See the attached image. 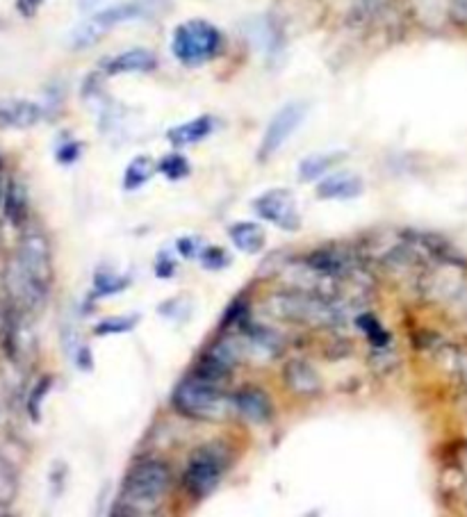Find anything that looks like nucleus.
Returning <instances> with one entry per match:
<instances>
[{
    "label": "nucleus",
    "instance_id": "nucleus-1",
    "mask_svg": "<svg viewBox=\"0 0 467 517\" xmlns=\"http://www.w3.org/2000/svg\"><path fill=\"white\" fill-rule=\"evenodd\" d=\"M53 285V254L46 235L30 230L21 238L16 258L7 269V289L21 308H39Z\"/></svg>",
    "mask_w": 467,
    "mask_h": 517
},
{
    "label": "nucleus",
    "instance_id": "nucleus-2",
    "mask_svg": "<svg viewBox=\"0 0 467 517\" xmlns=\"http://www.w3.org/2000/svg\"><path fill=\"white\" fill-rule=\"evenodd\" d=\"M171 488V470L167 463L146 458L128 470L123 477L121 497L114 504V515H146L158 506Z\"/></svg>",
    "mask_w": 467,
    "mask_h": 517
},
{
    "label": "nucleus",
    "instance_id": "nucleus-3",
    "mask_svg": "<svg viewBox=\"0 0 467 517\" xmlns=\"http://www.w3.org/2000/svg\"><path fill=\"white\" fill-rule=\"evenodd\" d=\"M171 401L180 415L196 421H224L235 413L233 396L196 376L180 380Z\"/></svg>",
    "mask_w": 467,
    "mask_h": 517
},
{
    "label": "nucleus",
    "instance_id": "nucleus-4",
    "mask_svg": "<svg viewBox=\"0 0 467 517\" xmlns=\"http://www.w3.org/2000/svg\"><path fill=\"white\" fill-rule=\"evenodd\" d=\"M224 51V35L205 19H189L176 26L171 37V53L180 64L204 66Z\"/></svg>",
    "mask_w": 467,
    "mask_h": 517
},
{
    "label": "nucleus",
    "instance_id": "nucleus-5",
    "mask_svg": "<svg viewBox=\"0 0 467 517\" xmlns=\"http://www.w3.org/2000/svg\"><path fill=\"white\" fill-rule=\"evenodd\" d=\"M230 467V449L221 442H210V445L201 446L192 454L189 463L183 471V488L189 497L201 502V499L210 497L221 479L226 477V471Z\"/></svg>",
    "mask_w": 467,
    "mask_h": 517
},
{
    "label": "nucleus",
    "instance_id": "nucleus-6",
    "mask_svg": "<svg viewBox=\"0 0 467 517\" xmlns=\"http://www.w3.org/2000/svg\"><path fill=\"white\" fill-rule=\"evenodd\" d=\"M305 114H308V105L301 101L285 103L274 117L270 119L267 128L263 132V139H260L258 146V163H267L280 148L285 146V142L299 130V126L304 123Z\"/></svg>",
    "mask_w": 467,
    "mask_h": 517
},
{
    "label": "nucleus",
    "instance_id": "nucleus-7",
    "mask_svg": "<svg viewBox=\"0 0 467 517\" xmlns=\"http://www.w3.org/2000/svg\"><path fill=\"white\" fill-rule=\"evenodd\" d=\"M274 310L283 320L299 321L305 326H336L338 310L324 299L308 295H280L274 299Z\"/></svg>",
    "mask_w": 467,
    "mask_h": 517
},
{
    "label": "nucleus",
    "instance_id": "nucleus-8",
    "mask_svg": "<svg viewBox=\"0 0 467 517\" xmlns=\"http://www.w3.org/2000/svg\"><path fill=\"white\" fill-rule=\"evenodd\" d=\"M254 213L285 233H296L301 229L299 205L290 189L274 188L263 192L254 201Z\"/></svg>",
    "mask_w": 467,
    "mask_h": 517
},
{
    "label": "nucleus",
    "instance_id": "nucleus-9",
    "mask_svg": "<svg viewBox=\"0 0 467 517\" xmlns=\"http://www.w3.org/2000/svg\"><path fill=\"white\" fill-rule=\"evenodd\" d=\"M233 406L239 417H244L251 424H267L274 417V404L270 395L260 388L246 386L233 395Z\"/></svg>",
    "mask_w": 467,
    "mask_h": 517
},
{
    "label": "nucleus",
    "instance_id": "nucleus-10",
    "mask_svg": "<svg viewBox=\"0 0 467 517\" xmlns=\"http://www.w3.org/2000/svg\"><path fill=\"white\" fill-rule=\"evenodd\" d=\"M44 119V107L26 98L0 101V130H28Z\"/></svg>",
    "mask_w": 467,
    "mask_h": 517
},
{
    "label": "nucleus",
    "instance_id": "nucleus-11",
    "mask_svg": "<svg viewBox=\"0 0 467 517\" xmlns=\"http://www.w3.org/2000/svg\"><path fill=\"white\" fill-rule=\"evenodd\" d=\"M158 69V55L148 48H130L103 62L105 76H126V73H151Z\"/></svg>",
    "mask_w": 467,
    "mask_h": 517
},
{
    "label": "nucleus",
    "instance_id": "nucleus-12",
    "mask_svg": "<svg viewBox=\"0 0 467 517\" xmlns=\"http://www.w3.org/2000/svg\"><path fill=\"white\" fill-rule=\"evenodd\" d=\"M363 192H365L363 178L351 171L330 173L317 183V196L321 201H354L363 196Z\"/></svg>",
    "mask_w": 467,
    "mask_h": 517
},
{
    "label": "nucleus",
    "instance_id": "nucleus-13",
    "mask_svg": "<svg viewBox=\"0 0 467 517\" xmlns=\"http://www.w3.org/2000/svg\"><path fill=\"white\" fill-rule=\"evenodd\" d=\"M305 267L315 274L329 276V279H338V276H345L351 271V260L349 254L340 249H330V246H321V249H313L305 255Z\"/></svg>",
    "mask_w": 467,
    "mask_h": 517
},
{
    "label": "nucleus",
    "instance_id": "nucleus-14",
    "mask_svg": "<svg viewBox=\"0 0 467 517\" xmlns=\"http://www.w3.org/2000/svg\"><path fill=\"white\" fill-rule=\"evenodd\" d=\"M214 128H217L214 117H210V114H201V117L189 119V121L178 123V126L169 128L167 139H169V144L176 148L192 146V144H198V142H204V139H208L214 132Z\"/></svg>",
    "mask_w": 467,
    "mask_h": 517
},
{
    "label": "nucleus",
    "instance_id": "nucleus-15",
    "mask_svg": "<svg viewBox=\"0 0 467 517\" xmlns=\"http://www.w3.org/2000/svg\"><path fill=\"white\" fill-rule=\"evenodd\" d=\"M283 376H285V386L301 396H313L321 390L320 374L315 371V367L308 365L305 361L288 363V365H285Z\"/></svg>",
    "mask_w": 467,
    "mask_h": 517
},
{
    "label": "nucleus",
    "instance_id": "nucleus-16",
    "mask_svg": "<svg viewBox=\"0 0 467 517\" xmlns=\"http://www.w3.org/2000/svg\"><path fill=\"white\" fill-rule=\"evenodd\" d=\"M229 238L242 254H263L267 246V233L258 221H235L229 226Z\"/></svg>",
    "mask_w": 467,
    "mask_h": 517
},
{
    "label": "nucleus",
    "instance_id": "nucleus-17",
    "mask_svg": "<svg viewBox=\"0 0 467 517\" xmlns=\"http://www.w3.org/2000/svg\"><path fill=\"white\" fill-rule=\"evenodd\" d=\"M144 16H148V7L144 5V3H138V0H130V3H119V5L96 12V14H94V21L110 32L113 28L121 26V23L142 21Z\"/></svg>",
    "mask_w": 467,
    "mask_h": 517
},
{
    "label": "nucleus",
    "instance_id": "nucleus-18",
    "mask_svg": "<svg viewBox=\"0 0 467 517\" xmlns=\"http://www.w3.org/2000/svg\"><path fill=\"white\" fill-rule=\"evenodd\" d=\"M346 157L345 151H329V153H313V155L304 157L299 163V180L308 183V180H317L324 178L333 167L342 163Z\"/></svg>",
    "mask_w": 467,
    "mask_h": 517
},
{
    "label": "nucleus",
    "instance_id": "nucleus-19",
    "mask_svg": "<svg viewBox=\"0 0 467 517\" xmlns=\"http://www.w3.org/2000/svg\"><path fill=\"white\" fill-rule=\"evenodd\" d=\"M155 171H158V163L151 155H135L128 163L126 171H123L121 188L126 192H138L139 188H144L151 180Z\"/></svg>",
    "mask_w": 467,
    "mask_h": 517
},
{
    "label": "nucleus",
    "instance_id": "nucleus-20",
    "mask_svg": "<svg viewBox=\"0 0 467 517\" xmlns=\"http://www.w3.org/2000/svg\"><path fill=\"white\" fill-rule=\"evenodd\" d=\"M355 326H358V330L365 335L367 342H370L374 349H388V346H390V342H392L390 330H388L386 326L379 321V317H376V314H371V313L358 314Z\"/></svg>",
    "mask_w": 467,
    "mask_h": 517
},
{
    "label": "nucleus",
    "instance_id": "nucleus-21",
    "mask_svg": "<svg viewBox=\"0 0 467 517\" xmlns=\"http://www.w3.org/2000/svg\"><path fill=\"white\" fill-rule=\"evenodd\" d=\"M130 288V279L121 274H114L110 269H98L94 274L92 299H103V296H114L123 289Z\"/></svg>",
    "mask_w": 467,
    "mask_h": 517
},
{
    "label": "nucleus",
    "instance_id": "nucleus-22",
    "mask_svg": "<svg viewBox=\"0 0 467 517\" xmlns=\"http://www.w3.org/2000/svg\"><path fill=\"white\" fill-rule=\"evenodd\" d=\"M392 0H351V12L349 19L358 26H365V23H374V21L381 19L388 10H390Z\"/></svg>",
    "mask_w": 467,
    "mask_h": 517
},
{
    "label": "nucleus",
    "instance_id": "nucleus-23",
    "mask_svg": "<svg viewBox=\"0 0 467 517\" xmlns=\"http://www.w3.org/2000/svg\"><path fill=\"white\" fill-rule=\"evenodd\" d=\"M3 205H5V217L10 219L14 226H21L28 217V194L26 189L21 188L19 183H10V188L5 189V198H3Z\"/></svg>",
    "mask_w": 467,
    "mask_h": 517
},
{
    "label": "nucleus",
    "instance_id": "nucleus-24",
    "mask_svg": "<svg viewBox=\"0 0 467 517\" xmlns=\"http://www.w3.org/2000/svg\"><path fill=\"white\" fill-rule=\"evenodd\" d=\"M107 35V30L103 26H98L96 21L87 19L82 21L80 26L76 28V30L71 32V48H76V51H85V48H92L96 46L98 41L103 39V37Z\"/></svg>",
    "mask_w": 467,
    "mask_h": 517
},
{
    "label": "nucleus",
    "instance_id": "nucleus-25",
    "mask_svg": "<svg viewBox=\"0 0 467 517\" xmlns=\"http://www.w3.org/2000/svg\"><path fill=\"white\" fill-rule=\"evenodd\" d=\"M158 171L171 183H178V180H185L192 173V167H189V160L183 153H167L158 160Z\"/></svg>",
    "mask_w": 467,
    "mask_h": 517
},
{
    "label": "nucleus",
    "instance_id": "nucleus-26",
    "mask_svg": "<svg viewBox=\"0 0 467 517\" xmlns=\"http://www.w3.org/2000/svg\"><path fill=\"white\" fill-rule=\"evenodd\" d=\"M139 324V314H117V317H107L94 326V335L98 338H107V335H121L130 333L135 326Z\"/></svg>",
    "mask_w": 467,
    "mask_h": 517
},
{
    "label": "nucleus",
    "instance_id": "nucleus-27",
    "mask_svg": "<svg viewBox=\"0 0 467 517\" xmlns=\"http://www.w3.org/2000/svg\"><path fill=\"white\" fill-rule=\"evenodd\" d=\"M16 492H19V481H16L14 470H12V465L5 458L0 456V506H12V502L16 499Z\"/></svg>",
    "mask_w": 467,
    "mask_h": 517
},
{
    "label": "nucleus",
    "instance_id": "nucleus-28",
    "mask_svg": "<svg viewBox=\"0 0 467 517\" xmlns=\"http://www.w3.org/2000/svg\"><path fill=\"white\" fill-rule=\"evenodd\" d=\"M53 388V376H41V380L32 388L30 396H28V415H30L32 421L41 420V406L46 401V395Z\"/></svg>",
    "mask_w": 467,
    "mask_h": 517
},
{
    "label": "nucleus",
    "instance_id": "nucleus-29",
    "mask_svg": "<svg viewBox=\"0 0 467 517\" xmlns=\"http://www.w3.org/2000/svg\"><path fill=\"white\" fill-rule=\"evenodd\" d=\"M198 260H201V264H204L205 269H210V271L226 269L230 263H233L229 251L221 249V246H205V249L201 251V255H198Z\"/></svg>",
    "mask_w": 467,
    "mask_h": 517
},
{
    "label": "nucleus",
    "instance_id": "nucleus-30",
    "mask_svg": "<svg viewBox=\"0 0 467 517\" xmlns=\"http://www.w3.org/2000/svg\"><path fill=\"white\" fill-rule=\"evenodd\" d=\"M178 271V260L173 251H160L158 258H155V276L163 280L173 279Z\"/></svg>",
    "mask_w": 467,
    "mask_h": 517
},
{
    "label": "nucleus",
    "instance_id": "nucleus-31",
    "mask_svg": "<svg viewBox=\"0 0 467 517\" xmlns=\"http://www.w3.org/2000/svg\"><path fill=\"white\" fill-rule=\"evenodd\" d=\"M420 16L427 12L424 21H442L447 14V0H415Z\"/></svg>",
    "mask_w": 467,
    "mask_h": 517
},
{
    "label": "nucleus",
    "instance_id": "nucleus-32",
    "mask_svg": "<svg viewBox=\"0 0 467 517\" xmlns=\"http://www.w3.org/2000/svg\"><path fill=\"white\" fill-rule=\"evenodd\" d=\"M80 155H82V144L80 142H73V139H71V142H64L55 151V157H57V163H60V164L78 163V160H80Z\"/></svg>",
    "mask_w": 467,
    "mask_h": 517
},
{
    "label": "nucleus",
    "instance_id": "nucleus-33",
    "mask_svg": "<svg viewBox=\"0 0 467 517\" xmlns=\"http://www.w3.org/2000/svg\"><path fill=\"white\" fill-rule=\"evenodd\" d=\"M201 239L196 238H180L176 242V254L185 260H192L201 255Z\"/></svg>",
    "mask_w": 467,
    "mask_h": 517
},
{
    "label": "nucleus",
    "instance_id": "nucleus-34",
    "mask_svg": "<svg viewBox=\"0 0 467 517\" xmlns=\"http://www.w3.org/2000/svg\"><path fill=\"white\" fill-rule=\"evenodd\" d=\"M71 355H73V363H76L78 370H82V371L94 370V354L87 345H78L76 351H73Z\"/></svg>",
    "mask_w": 467,
    "mask_h": 517
},
{
    "label": "nucleus",
    "instance_id": "nucleus-35",
    "mask_svg": "<svg viewBox=\"0 0 467 517\" xmlns=\"http://www.w3.org/2000/svg\"><path fill=\"white\" fill-rule=\"evenodd\" d=\"M41 5H44V0H16V10L21 12V16H26V19L35 16Z\"/></svg>",
    "mask_w": 467,
    "mask_h": 517
}]
</instances>
